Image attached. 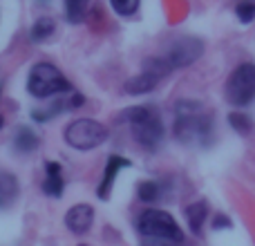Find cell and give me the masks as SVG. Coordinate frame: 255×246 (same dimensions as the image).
Listing matches in <instances>:
<instances>
[{
  "mask_svg": "<svg viewBox=\"0 0 255 246\" xmlns=\"http://www.w3.org/2000/svg\"><path fill=\"white\" fill-rule=\"evenodd\" d=\"M159 81H161V76L159 74H154V72H150V70H143L141 74L128 79L124 90L128 94H148V92H152V90L157 88Z\"/></svg>",
  "mask_w": 255,
  "mask_h": 246,
  "instance_id": "obj_11",
  "label": "cell"
},
{
  "mask_svg": "<svg viewBox=\"0 0 255 246\" xmlns=\"http://www.w3.org/2000/svg\"><path fill=\"white\" fill-rule=\"evenodd\" d=\"M0 97H2V83H0ZM4 127V119H2V115H0V130Z\"/></svg>",
  "mask_w": 255,
  "mask_h": 246,
  "instance_id": "obj_22",
  "label": "cell"
},
{
  "mask_svg": "<svg viewBox=\"0 0 255 246\" xmlns=\"http://www.w3.org/2000/svg\"><path fill=\"white\" fill-rule=\"evenodd\" d=\"M27 92L34 99L47 101V99L61 97L72 92V83L63 76V72L52 63H36L27 74Z\"/></svg>",
  "mask_w": 255,
  "mask_h": 246,
  "instance_id": "obj_2",
  "label": "cell"
},
{
  "mask_svg": "<svg viewBox=\"0 0 255 246\" xmlns=\"http://www.w3.org/2000/svg\"><path fill=\"white\" fill-rule=\"evenodd\" d=\"M121 117H124V121L130 125L132 136H134V141L141 148H145L148 152H154V150L161 145L163 121L154 108L134 106V108H128L126 112H121Z\"/></svg>",
  "mask_w": 255,
  "mask_h": 246,
  "instance_id": "obj_1",
  "label": "cell"
},
{
  "mask_svg": "<svg viewBox=\"0 0 255 246\" xmlns=\"http://www.w3.org/2000/svg\"><path fill=\"white\" fill-rule=\"evenodd\" d=\"M226 101L235 108H247L255 101V63H240L226 81Z\"/></svg>",
  "mask_w": 255,
  "mask_h": 246,
  "instance_id": "obj_7",
  "label": "cell"
},
{
  "mask_svg": "<svg viewBox=\"0 0 255 246\" xmlns=\"http://www.w3.org/2000/svg\"><path fill=\"white\" fill-rule=\"evenodd\" d=\"M141 0H110V7L115 9V13H119V16H132V13H136V9H139Z\"/></svg>",
  "mask_w": 255,
  "mask_h": 246,
  "instance_id": "obj_19",
  "label": "cell"
},
{
  "mask_svg": "<svg viewBox=\"0 0 255 246\" xmlns=\"http://www.w3.org/2000/svg\"><path fill=\"white\" fill-rule=\"evenodd\" d=\"M88 4H90V0H63V7H65V18L72 22V25L83 22L85 13H88Z\"/></svg>",
  "mask_w": 255,
  "mask_h": 246,
  "instance_id": "obj_16",
  "label": "cell"
},
{
  "mask_svg": "<svg viewBox=\"0 0 255 246\" xmlns=\"http://www.w3.org/2000/svg\"><path fill=\"white\" fill-rule=\"evenodd\" d=\"M211 134V119L204 112H199L197 103L181 101L177 106L175 136L181 143H206V136Z\"/></svg>",
  "mask_w": 255,
  "mask_h": 246,
  "instance_id": "obj_5",
  "label": "cell"
},
{
  "mask_svg": "<svg viewBox=\"0 0 255 246\" xmlns=\"http://www.w3.org/2000/svg\"><path fill=\"white\" fill-rule=\"evenodd\" d=\"M253 2H255V0H253Z\"/></svg>",
  "mask_w": 255,
  "mask_h": 246,
  "instance_id": "obj_24",
  "label": "cell"
},
{
  "mask_svg": "<svg viewBox=\"0 0 255 246\" xmlns=\"http://www.w3.org/2000/svg\"><path fill=\"white\" fill-rule=\"evenodd\" d=\"M38 143H40L38 134H36L31 127H25V125L18 127L11 136V145L18 154H31L36 148H38Z\"/></svg>",
  "mask_w": 255,
  "mask_h": 246,
  "instance_id": "obj_12",
  "label": "cell"
},
{
  "mask_svg": "<svg viewBox=\"0 0 255 246\" xmlns=\"http://www.w3.org/2000/svg\"><path fill=\"white\" fill-rule=\"evenodd\" d=\"M18 179L7 170H0V211L9 208L18 199Z\"/></svg>",
  "mask_w": 255,
  "mask_h": 246,
  "instance_id": "obj_13",
  "label": "cell"
},
{
  "mask_svg": "<svg viewBox=\"0 0 255 246\" xmlns=\"http://www.w3.org/2000/svg\"><path fill=\"white\" fill-rule=\"evenodd\" d=\"M136 233L143 240H168V242L184 244V231L175 222V217L161 208H145L134 222Z\"/></svg>",
  "mask_w": 255,
  "mask_h": 246,
  "instance_id": "obj_4",
  "label": "cell"
},
{
  "mask_svg": "<svg viewBox=\"0 0 255 246\" xmlns=\"http://www.w3.org/2000/svg\"><path fill=\"white\" fill-rule=\"evenodd\" d=\"M136 195L143 204H154L163 197V188L159 181H141L139 188H136Z\"/></svg>",
  "mask_w": 255,
  "mask_h": 246,
  "instance_id": "obj_17",
  "label": "cell"
},
{
  "mask_svg": "<svg viewBox=\"0 0 255 246\" xmlns=\"http://www.w3.org/2000/svg\"><path fill=\"white\" fill-rule=\"evenodd\" d=\"M204 54V43L197 38H179L168 47V52L159 58H148L145 61V70L154 72L159 76L170 74L172 70L193 65L199 56Z\"/></svg>",
  "mask_w": 255,
  "mask_h": 246,
  "instance_id": "obj_3",
  "label": "cell"
},
{
  "mask_svg": "<svg viewBox=\"0 0 255 246\" xmlns=\"http://www.w3.org/2000/svg\"><path fill=\"white\" fill-rule=\"evenodd\" d=\"M184 213H186L188 229L193 231L195 235H199L202 229H204V222H206V217H208V204L206 202H195V204H190Z\"/></svg>",
  "mask_w": 255,
  "mask_h": 246,
  "instance_id": "obj_14",
  "label": "cell"
},
{
  "mask_svg": "<svg viewBox=\"0 0 255 246\" xmlns=\"http://www.w3.org/2000/svg\"><path fill=\"white\" fill-rule=\"evenodd\" d=\"M79 246H88V244H79Z\"/></svg>",
  "mask_w": 255,
  "mask_h": 246,
  "instance_id": "obj_23",
  "label": "cell"
},
{
  "mask_svg": "<svg viewBox=\"0 0 255 246\" xmlns=\"http://www.w3.org/2000/svg\"><path fill=\"white\" fill-rule=\"evenodd\" d=\"M130 166H132L130 159L119 157V154H110V159H108V163H106V170H103V177H101V181H99L97 197L99 199H110L112 188H115V181H117V177H119V172L126 170V168H130Z\"/></svg>",
  "mask_w": 255,
  "mask_h": 246,
  "instance_id": "obj_8",
  "label": "cell"
},
{
  "mask_svg": "<svg viewBox=\"0 0 255 246\" xmlns=\"http://www.w3.org/2000/svg\"><path fill=\"white\" fill-rule=\"evenodd\" d=\"M65 190V179H63V166L58 161H45V179H43V193L47 197H61Z\"/></svg>",
  "mask_w": 255,
  "mask_h": 246,
  "instance_id": "obj_10",
  "label": "cell"
},
{
  "mask_svg": "<svg viewBox=\"0 0 255 246\" xmlns=\"http://www.w3.org/2000/svg\"><path fill=\"white\" fill-rule=\"evenodd\" d=\"M141 246H181L177 242H168V240H143Z\"/></svg>",
  "mask_w": 255,
  "mask_h": 246,
  "instance_id": "obj_21",
  "label": "cell"
},
{
  "mask_svg": "<svg viewBox=\"0 0 255 246\" xmlns=\"http://www.w3.org/2000/svg\"><path fill=\"white\" fill-rule=\"evenodd\" d=\"M235 16L240 18V22L251 25L255 20V2L253 0H240V2L235 4Z\"/></svg>",
  "mask_w": 255,
  "mask_h": 246,
  "instance_id": "obj_18",
  "label": "cell"
},
{
  "mask_svg": "<svg viewBox=\"0 0 255 246\" xmlns=\"http://www.w3.org/2000/svg\"><path fill=\"white\" fill-rule=\"evenodd\" d=\"M229 123H231V127H233L235 132H249L251 130V119H249L247 115H242V112H231V117H229Z\"/></svg>",
  "mask_w": 255,
  "mask_h": 246,
  "instance_id": "obj_20",
  "label": "cell"
},
{
  "mask_svg": "<svg viewBox=\"0 0 255 246\" xmlns=\"http://www.w3.org/2000/svg\"><path fill=\"white\" fill-rule=\"evenodd\" d=\"M63 139L70 148L79 150V152H90V150L99 148L108 141V130L94 119H76L67 123L63 130Z\"/></svg>",
  "mask_w": 255,
  "mask_h": 246,
  "instance_id": "obj_6",
  "label": "cell"
},
{
  "mask_svg": "<svg viewBox=\"0 0 255 246\" xmlns=\"http://www.w3.org/2000/svg\"><path fill=\"white\" fill-rule=\"evenodd\" d=\"M94 224V208L90 204H76L65 213V226L74 235H85Z\"/></svg>",
  "mask_w": 255,
  "mask_h": 246,
  "instance_id": "obj_9",
  "label": "cell"
},
{
  "mask_svg": "<svg viewBox=\"0 0 255 246\" xmlns=\"http://www.w3.org/2000/svg\"><path fill=\"white\" fill-rule=\"evenodd\" d=\"M54 31H56V22H54V18H47V16H40L38 20H34V25H31L29 29V40L36 45L45 43L47 38H52Z\"/></svg>",
  "mask_w": 255,
  "mask_h": 246,
  "instance_id": "obj_15",
  "label": "cell"
}]
</instances>
